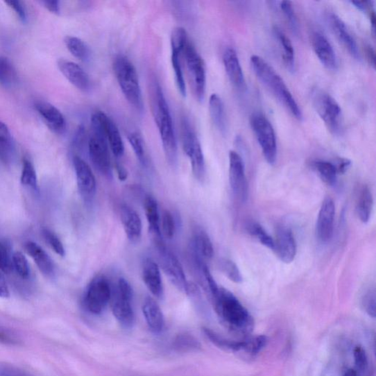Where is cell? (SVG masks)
I'll return each instance as SVG.
<instances>
[{"mask_svg":"<svg viewBox=\"0 0 376 376\" xmlns=\"http://www.w3.org/2000/svg\"><path fill=\"white\" fill-rule=\"evenodd\" d=\"M366 53L367 60H368L370 65L375 69V51H374L373 48H372V46H367Z\"/></svg>","mask_w":376,"mask_h":376,"instance_id":"56","label":"cell"},{"mask_svg":"<svg viewBox=\"0 0 376 376\" xmlns=\"http://www.w3.org/2000/svg\"><path fill=\"white\" fill-rule=\"evenodd\" d=\"M223 62L225 73L236 89L243 92L246 90V82L239 58L232 47L225 49Z\"/></svg>","mask_w":376,"mask_h":376,"instance_id":"19","label":"cell"},{"mask_svg":"<svg viewBox=\"0 0 376 376\" xmlns=\"http://www.w3.org/2000/svg\"><path fill=\"white\" fill-rule=\"evenodd\" d=\"M35 108L47 127L56 134H62L67 130V121L62 112L54 105L44 101H37Z\"/></svg>","mask_w":376,"mask_h":376,"instance_id":"22","label":"cell"},{"mask_svg":"<svg viewBox=\"0 0 376 376\" xmlns=\"http://www.w3.org/2000/svg\"><path fill=\"white\" fill-rule=\"evenodd\" d=\"M12 268L17 271L19 277L26 280L30 277V266L26 257L20 252L12 255Z\"/></svg>","mask_w":376,"mask_h":376,"instance_id":"43","label":"cell"},{"mask_svg":"<svg viewBox=\"0 0 376 376\" xmlns=\"http://www.w3.org/2000/svg\"><path fill=\"white\" fill-rule=\"evenodd\" d=\"M335 205L331 197H327L321 205L316 223V236L322 243H329L334 233Z\"/></svg>","mask_w":376,"mask_h":376,"instance_id":"15","label":"cell"},{"mask_svg":"<svg viewBox=\"0 0 376 376\" xmlns=\"http://www.w3.org/2000/svg\"><path fill=\"white\" fill-rule=\"evenodd\" d=\"M133 288L128 280L120 278L112 287L110 305L112 314L121 327L126 330L133 327L135 312L132 305Z\"/></svg>","mask_w":376,"mask_h":376,"instance_id":"5","label":"cell"},{"mask_svg":"<svg viewBox=\"0 0 376 376\" xmlns=\"http://www.w3.org/2000/svg\"><path fill=\"white\" fill-rule=\"evenodd\" d=\"M142 279L148 290L155 297L160 298L164 295L160 270L152 259H146L143 263Z\"/></svg>","mask_w":376,"mask_h":376,"instance_id":"23","label":"cell"},{"mask_svg":"<svg viewBox=\"0 0 376 376\" xmlns=\"http://www.w3.org/2000/svg\"><path fill=\"white\" fill-rule=\"evenodd\" d=\"M181 140L186 155L189 157L195 178L203 180L205 176V161L198 137L189 120L181 121Z\"/></svg>","mask_w":376,"mask_h":376,"instance_id":"7","label":"cell"},{"mask_svg":"<svg viewBox=\"0 0 376 376\" xmlns=\"http://www.w3.org/2000/svg\"><path fill=\"white\" fill-rule=\"evenodd\" d=\"M0 343L7 345H17L19 339L14 332L0 327Z\"/></svg>","mask_w":376,"mask_h":376,"instance_id":"52","label":"cell"},{"mask_svg":"<svg viewBox=\"0 0 376 376\" xmlns=\"http://www.w3.org/2000/svg\"><path fill=\"white\" fill-rule=\"evenodd\" d=\"M311 102L325 126L334 135H340L343 130V112L336 99L321 89L311 92Z\"/></svg>","mask_w":376,"mask_h":376,"instance_id":"6","label":"cell"},{"mask_svg":"<svg viewBox=\"0 0 376 376\" xmlns=\"http://www.w3.org/2000/svg\"><path fill=\"white\" fill-rule=\"evenodd\" d=\"M160 231L169 239H171L175 233V222L171 213L169 210L162 212L160 219Z\"/></svg>","mask_w":376,"mask_h":376,"instance_id":"46","label":"cell"},{"mask_svg":"<svg viewBox=\"0 0 376 376\" xmlns=\"http://www.w3.org/2000/svg\"><path fill=\"white\" fill-rule=\"evenodd\" d=\"M187 42H171V64L175 74V80H176L179 92L182 96H186V85L182 71L181 58Z\"/></svg>","mask_w":376,"mask_h":376,"instance_id":"27","label":"cell"},{"mask_svg":"<svg viewBox=\"0 0 376 376\" xmlns=\"http://www.w3.org/2000/svg\"><path fill=\"white\" fill-rule=\"evenodd\" d=\"M112 66L121 90L128 102L136 110L143 111L144 101L139 75L133 62L128 57L119 55Z\"/></svg>","mask_w":376,"mask_h":376,"instance_id":"4","label":"cell"},{"mask_svg":"<svg viewBox=\"0 0 376 376\" xmlns=\"http://www.w3.org/2000/svg\"><path fill=\"white\" fill-rule=\"evenodd\" d=\"M106 136L92 130L89 142V156L94 166L103 174L111 173V161Z\"/></svg>","mask_w":376,"mask_h":376,"instance_id":"13","label":"cell"},{"mask_svg":"<svg viewBox=\"0 0 376 376\" xmlns=\"http://www.w3.org/2000/svg\"><path fill=\"white\" fill-rule=\"evenodd\" d=\"M313 50L321 64L329 70H336L338 60L334 49L327 37L322 33L316 31L311 35Z\"/></svg>","mask_w":376,"mask_h":376,"instance_id":"18","label":"cell"},{"mask_svg":"<svg viewBox=\"0 0 376 376\" xmlns=\"http://www.w3.org/2000/svg\"><path fill=\"white\" fill-rule=\"evenodd\" d=\"M219 268L221 271L232 282L240 284L243 282L242 274L235 264V263L229 259H222L219 262Z\"/></svg>","mask_w":376,"mask_h":376,"instance_id":"40","label":"cell"},{"mask_svg":"<svg viewBox=\"0 0 376 376\" xmlns=\"http://www.w3.org/2000/svg\"><path fill=\"white\" fill-rule=\"evenodd\" d=\"M250 66L263 85L277 98L279 101L290 111L298 120L303 119V114L290 89L280 75L265 60L258 55L250 59Z\"/></svg>","mask_w":376,"mask_h":376,"instance_id":"3","label":"cell"},{"mask_svg":"<svg viewBox=\"0 0 376 376\" xmlns=\"http://www.w3.org/2000/svg\"><path fill=\"white\" fill-rule=\"evenodd\" d=\"M182 56L185 58L188 78L198 101L203 102L206 92L207 75L205 61L188 40Z\"/></svg>","mask_w":376,"mask_h":376,"instance_id":"8","label":"cell"},{"mask_svg":"<svg viewBox=\"0 0 376 376\" xmlns=\"http://www.w3.org/2000/svg\"><path fill=\"white\" fill-rule=\"evenodd\" d=\"M280 7L287 22L289 23L292 31L294 33L298 34V22L292 3L290 1H282L280 2Z\"/></svg>","mask_w":376,"mask_h":376,"instance_id":"47","label":"cell"},{"mask_svg":"<svg viewBox=\"0 0 376 376\" xmlns=\"http://www.w3.org/2000/svg\"><path fill=\"white\" fill-rule=\"evenodd\" d=\"M200 347V345L196 338L188 334L178 335L173 342V349L180 352H193L198 350Z\"/></svg>","mask_w":376,"mask_h":376,"instance_id":"39","label":"cell"},{"mask_svg":"<svg viewBox=\"0 0 376 376\" xmlns=\"http://www.w3.org/2000/svg\"><path fill=\"white\" fill-rule=\"evenodd\" d=\"M209 110L213 123L221 133L225 135L228 130L227 117H225L224 104L218 94H213L210 96Z\"/></svg>","mask_w":376,"mask_h":376,"instance_id":"29","label":"cell"},{"mask_svg":"<svg viewBox=\"0 0 376 376\" xmlns=\"http://www.w3.org/2000/svg\"><path fill=\"white\" fill-rule=\"evenodd\" d=\"M21 183L24 186L31 188L35 191H39V183H37L35 167L33 162L27 158H25L23 161Z\"/></svg>","mask_w":376,"mask_h":376,"instance_id":"38","label":"cell"},{"mask_svg":"<svg viewBox=\"0 0 376 376\" xmlns=\"http://www.w3.org/2000/svg\"><path fill=\"white\" fill-rule=\"evenodd\" d=\"M145 214L149 231L154 235L157 242H161L160 216L157 200L153 196H146L144 200Z\"/></svg>","mask_w":376,"mask_h":376,"instance_id":"28","label":"cell"},{"mask_svg":"<svg viewBox=\"0 0 376 376\" xmlns=\"http://www.w3.org/2000/svg\"><path fill=\"white\" fill-rule=\"evenodd\" d=\"M249 234L255 237L263 245L271 250H273L274 241L273 238L263 229L262 225L257 223H250L248 225Z\"/></svg>","mask_w":376,"mask_h":376,"instance_id":"42","label":"cell"},{"mask_svg":"<svg viewBox=\"0 0 376 376\" xmlns=\"http://www.w3.org/2000/svg\"><path fill=\"white\" fill-rule=\"evenodd\" d=\"M42 3L44 7L50 12L55 15H59L60 11V6L59 1H42Z\"/></svg>","mask_w":376,"mask_h":376,"instance_id":"55","label":"cell"},{"mask_svg":"<svg viewBox=\"0 0 376 376\" xmlns=\"http://www.w3.org/2000/svg\"><path fill=\"white\" fill-rule=\"evenodd\" d=\"M151 94L153 114L162 146L169 164L174 166L178 162V142L170 108L164 91L157 82H154Z\"/></svg>","mask_w":376,"mask_h":376,"instance_id":"2","label":"cell"},{"mask_svg":"<svg viewBox=\"0 0 376 376\" xmlns=\"http://www.w3.org/2000/svg\"><path fill=\"white\" fill-rule=\"evenodd\" d=\"M203 332L207 339L216 346L230 352H243L252 356L258 354L268 342L265 335L247 336L242 341H232L207 328H205Z\"/></svg>","mask_w":376,"mask_h":376,"instance_id":"10","label":"cell"},{"mask_svg":"<svg viewBox=\"0 0 376 376\" xmlns=\"http://www.w3.org/2000/svg\"><path fill=\"white\" fill-rule=\"evenodd\" d=\"M16 157V148L10 132L6 123L0 121V160L10 165Z\"/></svg>","mask_w":376,"mask_h":376,"instance_id":"30","label":"cell"},{"mask_svg":"<svg viewBox=\"0 0 376 376\" xmlns=\"http://www.w3.org/2000/svg\"><path fill=\"white\" fill-rule=\"evenodd\" d=\"M24 248L34 260L41 272L47 277L54 274L55 266L53 261L39 244L29 241L25 243Z\"/></svg>","mask_w":376,"mask_h":376,"instance_id":"26","label":"cell"},{"mask_svg":"<svg viewBox=\"0 0 376 376\" xmlns=\"http://www.w3.org/2000/svg\"><path fill=\"white\" fill-rule=\"evenodd\" d=\"M157 245L160 264L171 282L184 293H195L196 289L187 281L185 273L177 257L162 241L157 243Z\"/></svg>","mask_w":376,"mask_h":376,"instance_id":"11","label":"cell"},{"mask_svg":"<svg viewBox=\"0 0 376 376\" xmlns=\"http://www.w3.org/2000/svg\"><path fill=\"white\" fill-rule=\"evenodd\" d=\"M6 3L12 10H14L19 17V18L23 22H25L27 21L28 15L27 10L25 8L23 3L20 1H6Z\"/></svg>","mask_w":376,"mask_h":376,"instance_id":"51","label":"cell"},{"mask_svg":"<svg viewBox=\"0 0 376 376\" xmlns=\"http://www.w3.org/2000/svg\"><path fill=\"white\" fill-rule=\"evenodd\" d=\"M12 268V255L9 243L0 240V271L6 274L10 273Z\"/></svg>","mask_w":376,"mask_h":376,"instance_id":"41","label":"cell"},{"mask_svg":"<svg viewBox=\"0 0 376 376\" xmlns=\"http://www.w3.org/2000/svg\"><path fill=\"white\" fill-rule=\"evenodd\" d=\"M65 44L71 54L82 61L89 60L90 56V50L86 44L74 36H67L65 37Z\"/></svg>","mask_w":376,"mask_h":376,"instance_id":"37","label":"cell"},{"mask_svg":"<svg viewBox=\"0 0 376 376\" xmlns=\"http://www.w3.org/2000/svg\"><path fill=\"white\" fill-rule=\"evenodd\" d=\"M361 306L369 316L373 318H375L376 295L375 288L370 289L362 296Z\"/></svg>","mask_w":376,"mask_h":376,"instance_id":"49","label":"cell"},{"mask_svg":"<svg viewBox=\"0 0 376 376\" xmlns=\"http://www.w3.org/2000/svg\"><path fill=\"white\" fill-rule=\"evenodd\" d=\"M117 171L119 176V179L121 181H125L128 178V171L122 166L117 165Z\"/></svg>","mask_w":376,"mask_h":376,"instance_id":"57","label":"cell"},{"mask_svg":"<svg viewBox=\"0 0 376 376\" xmlns=\"http://www.w3.org/2000/svg\"><path fill=\"white\" fill-rule=\"evenodd\" d=\"M10 296V291L3 274L0 271V297L8 298Z\"/></svg>","mask_w":376,"mask_h":376,"instance_id":"54","label":"cell"},{"mask_svg":"<svg viewBox=\"0 0 376 376\" xmlns=\"http://www.w3.org/2000/svg\"><path fill=\"white\" fill-rule=\"evenodd\" d=\"M311 166L324 183L332 187L336 185L338 174L334 162L318 160L312 161Z\"/></svg>","mask_w":376,"mask_h":376,"instance_id":"35","label":"cell"},{"mask_svg":"<svg viewBox=\"0 0 376 376\" xmlns=\"http://www.w3.org/2000/svg\"><path fill=\"white\" fill-rule=\"evenodd\" d=\"M211 299L219 318L225 327L242 335H248L253 331V317L233 293L219 287L216 295Z\"/></svg>","mask_w":376,"mask_h":376,"instance_id":"1","label":"cell"},{"mask_svg":"<svg viewBox=\"0 0 376 376\" xmlns=\"http://www.w3.org/2000/svg\"><path fill=\"white\" fill-rule=\"evenodd\" d=\"M42 234L46 242L54 250V252L60 257L66 255V250L64 245L59 239L58 237L52 231L48 229H44Z\"/></svg>","mask_w":376,"mask_h":376,"instance_id":"44","label":"cell"},{"mask_svg":"<svg viewBox=\"0 0 376 376\" xmlns=\"http://www.w3.org/2000/svg\"><path fill=\"white\" fill-rule=\"evenodd\" d=\"M58 66L64 76L78 89L83 92L91 90L92 81L89 74L76 62L60 60Z\"/></svg>","mask_w":376,"mask_h":376,"instance_id":"21","label":"cell"},{"mask_svg":"<svg viewBox=\"0 0 376 376\" xmlns=\"http://www.w3.org/2000/svg\"><path fill=\"white\" fill-rule=\"evenodd\" d=\"M142 310L149 330L155 334L162 332L165 327V318L155 300L151 297L145 298Z\"/></svg>","mask_w":376,"mask_h":376,"instance_id":"25","label":"cell"},{"mask_svg":"<svg viewBox=\"0 0 376 376\" xmlns=\"http://www.w3.org/2000/svg\"><path fill=\"white\" fill-rule=\"evenodd\" d=\"M112 287L103 277L94 280L87 287L83 297V305L93 315H99L110 302Z\"/></svg>","mask_w":376,"mask_h":376,"instance_id":"12","label":"cell"},{"mask_svg":"<svg viewBox=\"0 0 376 376\" xmlns=\"http://www.w3.org/2000/svg\"><path fill=\"white\" fill-rule=\"evenodd\" d=\"M128 139L137 159L145 162V148L142 137L139 133L133 132L128 135Z\"/></svg>","mask_w":376,"mask_h":376,"instance_id":"45","label":"cell"},{"mask_svg":"<svg viewBox=\"0 0 376 376\" xmlns=\"http://www.w3.org/2000/svg\"><path fill=\"white\" fill-rule=\"evenodd\" d=\"M229 157L230 183L232 190L234 196L244 203L248 193L244 162L241 156L234 151L230 152Z\"/></svg>","mask_w":376,"mask_h":376,"instance_id":"14","label":"cell"},{"mask_svg":"<svg viewBox=\"0 0 376 376\" xmlns=\"http://www.w3.org/2000/svg\"><path fill=\"white\" fill-rule=\"evenodd\" d=\"M123 228L132 242L139 241L142 234V221L137 212L131 207L124 205L120 210Z\"/></svg>","mask_w":376,"mask_h":376,"instance_id":"24","label":"cell"},{"mask_svg":"<svg viewBox=\"0 0 376 376\" xmlns=\"http://www.w3.org/2000/svg\"><path fill=\"white\" fill-rule=\"evenodd\" d=\"M273 33L283 50L282 58L287 69L291 72H294L296 70L295 49L291 40L278 27L273 28Z\"/></svg>","mask_w":376,"mask_h":376,"instance_id":"32","label":"cell"},{"mask_svg":"<svg viewBox=\"0 0 376 376\" xmlns=\"http://www.w3.org/2000/svg\"><path fill=\"white\" fill-rule=\"evenodd\" d=\"M194 248L198 259H211L214 256V248L209 235L203 230H197L194 234Z\"/></svg>","mask_w":376,"mask_h":376,"instance_id":"33","label":"cell"},{"mask_svg":"<svg viewBox=\"0 0 376 376\" xmlns=\"http://www.w3.org/2000/svg\"><path fill=\"white\" fill-rule=\"evenodd\" d=\"M17 78V71L12 62L8 58L0 56V85L6 87H12Z\"/></svg>","mask_w":376,"mask_h":376,"instance_id":"36","label":"cell"},{"mask_svg":"<svg viewBox=\"0 0 376 376\" xmlns=\"http://www.w3.org/2000/svg\"><path fill=\"white\" fill-rule=\"evenodd\" d=\"M250 124L260 146L263 156L268 164H275L277 158V143L273 125L268 118L260 112H256L250 117Z\"/></svg>","mask_w":376,"mask_h":376,"instance_id":"9","label":"cell"},{"mask_svg":"<svg viewBox=\"0 0 376 376\" xmlns=\"http://www.w3.org/2000/svg\"><path fill=\"white\" fill-rule=\"evenodd\" d=\"M273 252L286 264L291 263L297 253L296 242L290 228L282 225L275 232Z\"/></svg>","mask_w":376,"mask_h":376,"instance_id":"17","label":"cell"},{"mask_svg":"<svg viewBox=\"0 0 376 376\" xmlns=\"http://www.w3.org/2000/svg\"><path fill=\"white\" fill-rule=\"evenodd\" d=\"M373 207V198L370 188L364 185L359 192L357 205L359 219L362 223L369 222Z\"/></svg>","mask_w":376,"mask_h":376,"instance_id":"34","label":"cell"},{"mask_svg":"<svg viewBox=\"0 0 376 376\" xmlns=\"http://www.w3.org/2000/svg\"><path fill=\"white\" fill-rule=\"evenodd\" d=\"M329 23L332 32L348 53L357 60H360L361 55L357 43L346 26L345 23L336 15L332 12L328 16Z\"/></svg>","mask_w":376,"mask_h":376,"instance_id":"20","label":"cell"},{"mask_svg":"<svg viewBox=\"0 0 376 376\" xmlns=\"http://www.w3.org/2000/svg\"><path fill=\"white\" fill-rule=\"evenodd\" d=\"M354 361L356 370L359 375H364L368 370L369 361L364 348L357 346L354 349Z\"/></svg>","mask_w":376,"mask_h":376,"instance_id":"48","label":"cell"},{"mask_svg":"<svg viewBox=\"0 0 376 376\" xmlns=\"http://www.w3.org/2000/svg\"><path fill=\"white\" fill-rule=\"evenodd\" d=\"M334 164L337 174H344L352 166V162L347 158H338Z\"/></svg>","mask_w":376,"mask_h":376,"instance_id":"53","label":"cell"},{"mask_svg":"<svg viewBox=\"0 0 376 376\" xmlns=\"http://www.w3.org/2000/svg\"><path fill=\"white\" fill-rule=\"evenodd\" d=\"M73 164L80 195L86 200L92 199L96 191V182L92 169L78 156L74 157Z\"/></svg>","mask_w":376,"mask_h":376,"instance_id":"16","label":"cell"},{"mask_svg":"<svg viewBox=\"0 0 376 376\" xmlns=\"http://www.w3.org/2000/svg\"><path fill=\"white\" fill-rule=\"evenodd\" d=\"M343 376H360V375L355 369H348V370H346Z\"/></svg>","mask_w":376,"mask_h":376,"instance_id":"58","label":"cell"},{"mask_svg":"<svg viewBox=\"0 0 376 376\" xmlns=\"http://www.w3.org/2000/svg\"><path fill=\"white\" fill-rule=\"evenodd\" d=\"M0 376H31L17 367L10 365H0Z\"/></svg>","mask_w":376,"mask_h":376,"instance_id":"50","label":"cell"},{"mask_svg":"<svg viewBox=\"0 0 376 376\" xmlns=\"http://www.w3.org/2000/svg\"><path fill=\"white\" fill-rule=\"evenodd\" d=\"M105 131L112 154L117 157H122L124 153V145L120 132L116 123L108 116L105 122Z\"/></svg>","mask_w":376,"mask_h":376,"instance_id":"31","label":"cell"}]
</instances>
